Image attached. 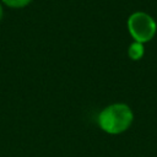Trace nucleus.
<instances>
[{
	"instance_id": "39448f33",
	"label": "nucleus",
	"mask_w": 157,
	"mask_h": 157,
	"mask_svg": "<svg viewBox=\"0 0 157 157\" xmlns=\"http://www.w3.org/2000/svg\"><path fill=\"white\" fill-rule=\"evenodd\" d=\"M2 13H4V11H2V5L0 4V21H1V18H2Z\"/></svg>"
},
{
	"instance_id": "f03ea898",
	"label": "nucleus",
	"mask_w": 157,
	"mask_h": 157,
	"mask_svg": "<svg viewBox=\"0 0 157 157\" xmlns=\"http://www.w3.org/2000/svg\"><path fill=\"white\" fill-rule=\"evenodd\" d=\"M126 26L131 38L142 44L150 42L157 32V23L155 18L144 11L132 12L128 17Z\"/></svg>"
},
{
	"instance_id": "7ed1b4c3",
	"label": "nucleus",
	"mask_w": 157,
	"mask_h": 157,
	"mask_svg": "<svg viewBox=\"0 0 157 157\" xmlns=\"http://www.w3.org/2000/svg\"><path fill=\"white\" fill-rule=\"evenodd\" d=\"M145 54V47L142 43H139V42H132L129 48H128V56L134 60V61H137L140 60Z\"/></svg>"
},
{
	"instance_id": "f257e3e1",
	"label": "nucleus",
	"mask_w": 157,
	"mask_h": 157,
	"mask_svg": "<svg viewBox=\"0 0 157 157\" xmlns=\"http://www.w3.org/2000/svg\"><path fill=\"white\" fill-rule=\"evenodd\" d=\"M134 121L132 109L126 103H112L104 107L97 118L99 128L109 135L125 132Z\"/></svg>"
},
{
	"instance_id": "20e7f679",
	"label": "nucleus",
	"mask_w": 157,
	"mask_h": 157,
	"mask_svg": "<svg viewBox=\"0 0 157 157\" xmlns=\"http://www.w3.org/2000/svg\"><path fill=\"white\" fill-rule=\"evenodd\" d=\"M32 0H1V2L11 9H22L31 4Z\"/></svg>"
}]
</instances>
